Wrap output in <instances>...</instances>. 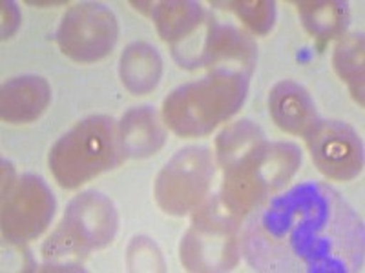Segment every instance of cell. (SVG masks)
<instances>
[{
    "mask_svg": "<svg viewBox=\"0 0 365 273\" xmlns=\"http://www.w3.org/2000/svg\"><path fill=\"white\" fill-rule=\"evenodd\" d=\"M243 253L257 272H360L364 226L336 190L302 182L254 208Z\"/></svg>",
    "mask_w": 365,
    "mask_h": 273,
    "instance_id": "cell-1",
    "label": "cell"
},
{
    "mask_svg": "<svg viewBox=\"0 0 365 273\" xmlns=\"http://www.w3.org/2000/svg\"><path fill=\"white\" fill-rule=\"evenodd\" d=\"M247 90V73L216 70L205 79L172 91L163 102V117L178 135H208L241 108Z\"/></svg>",
    "mask_w": 365,
    "mask_h": 273,
    "instance_id": "cell-2",
    "label": "cell"
},
{
    "mask_svg": "<svg viewBox=\"0 0 365 273\" xmlns=\"http://www.w3.org/2000/svg\"><path fill=\"white\" fill-rule=\"evenodd\" d=\"M302 154L294 144L262 139L221 168L225 173L221 204L236 217L247 215L296 173Z\"/></svg>",
    "mask_w": 365,
    "mask_h": 273,
    "instance_id": "cell-3",
    "label": "cell"
},
{
    "mask_svg": "<svg viewBox=\"0 0 365 273\" xmlns=\"http://www.w3.org/2000/svg\"><path fill=\"white\" fill-rule=\"evenodd\" d=\"M123 157L119 128L108 117L97 115L83 120L61 136L51 148L48 161L61 186L77 188L115 168Z\"/></svg>",
    "mask_w": 365,
    "mask_h": 273,
    "instance_id": "cell-4",
    "label": "cell"
},
{
    "mask_svg": "<svg viewBox=\"0 0 365 273\" xmlns=\"http://www.w3.org/2000/svg\"><path fill=\"white\" fill-rule=\"evenodd\" d=\"M117 232V213L113 204L96 191L79 195L68 206L61 226L42 248L46 264H71V259L88 255L113 240Z\"/></svg>",
    "mask_w": 365,
    "mask_h": 273,
    "instance_id": "cell-5",
    "label": "cell"
},
{
    "mask_svg": "<svg viewBox=\"0 0 365 273\" xmlns=\"http://www.w3.org/2000/svg\"><path fill=\"white\" fill-rule=\"evenodd\" d=\"M181 262L190 272H228L240 259V217L212 199L194 215L181 240Z\"/></svg>",
    "mask_w": 365,
    "mask_h": 273,
    "instance_id": "cell-6",
    "label": "cell"
},
{
    "mask_svg": "<svg viewBox=\"0 0 365 273\" xmlns=\"http://www.w3.org/2000/svg\"><path fill=\"white\" fill-rule=\"evenodd\" d=\"M214 164L207 148H187L172 157L155 181L158 204L170 215H185L208 193Z\"/></svg>",
    "mask_w": 365,
    "mask_h": 273,
    "instance_id": "cell-7",
    "label": "cell"
},
{
    "mask_svg": "<svg viewBox=\"0 0 365 273\" xmlns=\"http://www.w3.org/2000/svg\"><path fill=\"white\" fill-rule=\"evenodd\" d=\"M119 28L113 13L103 4H77L63 17L57 42L66 57L77 63H96L112 51Z\"/></svg>",
    "mask_w": 365,
    "mask_h": 273,
    "instance_id": "cell-8",
    "label": "cell"
},
{
    "mask_svg": "<svg viewBox=\"0 0 365 273\" xmlns=\"http://www.w3.org/2000/svg\"><path fill=\"white\" fill-rule=\"evenodd\" d=\"M55 199L42 178L24 175L8 182L2 200V232L13 245L37 239L53 217Z\"/></svg>",
    "mask_w": 365,
    "mask_h": 273,
    "instance_id": "cell-9",
    "label": "cell"
},
{
    "mask_svg": "<svg viewBox=\"0 0 365 273\" xmlns=\"http://www.w3.org/2000/svg\"><path fill=\"white\" fill-rule=\"evenodd\" d=\"M174 46V57L179 66L195 70L220 63H236L241 68L252 70L256 60V46L247 35L237 31L232 26H221L214 18H207L203 35H188L185 41Z\"/></svg>",
    "mask_w": 365,
    "mask_h": 273,
    "instance_id": "cell-10",
    "label": "cell"
},
{
    "mask_svg": "<svg viewBox=\"0 0 365 273\" xmlns=\"http://www.w3.org/2000/svg\"><path fill=\"white\" fill-rule=\"evenodd\" d=\"M314 166L331 181H353L364 168V144L340 120H316L305 135Z\"/></svg>",
    "mask_w": 365,
    "mask_h": 273,
    "instance_id": "cell-11",
    "label": "cell"
},
{
    "mask_svg": "<svg viewBox=\"0 0 365 273\" xmlns=\"http://www.w3.org/2000/svg\"><path fill=\"white\" fill-rule=\"evenodd\" d=\"M270 117L282 132L307 135L316 124V106L307 90L294 80H282L269 95Z\"/></svg>",
    "mask_w": 365,
    "mask_h": 273,
    "instance_id": "cell-12",
    "label": "cell"
},
{
    "mask_svg": "<svg viewBox=\"0 0 365 273\" xmlns=\"http://www.w3.org/2000/svg\"><path fill=\"white\" fill-rule=\"evenodd\" d=\"M51 99L50 84L41 77H19L2 87V119L31 122L42 115Z\"/></svg>",
    "mask_w": 365,
    "mask_h": 273,
    "instance_id": "cell-13",
    "label": "cell"
},
{
    "mask_svg": "<svg viewBox=\"0 0 365 273\" xmlns=\"http://www.w3.org/2000/svg\"><path fill=\"white\" fill-rule=\"evenodd\" d=\"M119 141L125 157L143 159L158 154L165 144V129L158 113L148 106L130 109L120 120Z\"/></svg>",
    "mask_w": 365,
    "mask_h": 273,
    "instance_id": "cell-14",
    "label": "cell"
},
{
    "mask_svg": "<svg viewBox=\"0 0 365 273\" xmlns=\"http://www.w3.org/2000/svg\"><path fill=\"white\" fill-rule=\"evenodd\" d=\"M163 60L155 48L146 42L128 46L120 57V79L132 95H146L158 86Z\"/></svg>",
    "mask_w": 365,
    "mask_h": 273,
    "instance_id": "cell-15",
    "label": "cell"
},
{
    "mask_svg": "<svg viewBox=\"0 0 365 273\" xmlns=\"http://www.w3.org/2000/svg\"><path fill=\"white\" fill-rule=\"evenodd\" d=\"M146 4L161 38L170 44L185 41L205 21L203 9L197 2L174 0V2H146Z\"/></svg>",
    "mask_w": 365,
    "mask_h": 273,
    "instance_id": "cell-16",
    "label": "cell"
},
{
    "mask_svg": "<svg viewBox=\"0 0 365 273\" xmlns=\"http://www.w3.org/2000/svg\"><path fill=\"white\" fill-rule=\"evenodd\" d=\"M303 28L319 41L341 35L347 28L349 8L340 0H303L298 2Z\"/></svg>",
    "mask_w": 365,
    "mask_h": 273,
    "instance_id": "cell-17",
    "label": "cell"
},
{
    "mask_svg": "<svg viewBox=\"0 0 365 273\" xmlns=\"http://www.w3.org/2000/svg\"><path fill=\"white\" fill-rule=\"evenodd\" d=\"M332 63L356 102L364 106V37L360 33L345 35L338 42Z\"/></svg>",
    "mask_w": 365,
    "mask_h": 273,
    "instance_id": "cell-18",
    "label": "cell"
},
{
    "mask_svg": "<svg viewBox=\"0 0 365 273\" xmlns=\"http://www.w3.org/2000/svg\"><path fill=\"white\" fill-rule=\"evenodd\" d=\"M221 6L232 9L257 35L269 33L276 21V4L267 0H234V2H223Z\"/></svg>",
    "mask_w": 365,
    "mask_h": 273,
    "instance_id": "cell-19",
    "label": "cell"
},
{
    "mask_svg": "<svg viewBox=\"0 0 365 273\" xmlns=\"http://www.w3.org/2000/svg\"><path fill=\"white\" fill-rule=\"evenodd\" d=\"M128 268L132 272H163L161 252L148 237H135L128 248Z\"/></svg>",
    "mask_w": 365,
    "mask_h": 273,
    "instance_id": "cell-20",
    "label": "cell"
},
{
    "mask_svg": "<svg viewBox=\"0 0 365 273\" xmlns=\"http://www.w3.org/2000/svg\"><path fill=\"white\" fill-rule=\"evenodd\" d=\"M2 37L8 38L17 31L21 24V15L15 6V2H2Z\"/></svg>",
    "mask_w": 365,
    "mask_h": 273,
    "instance_id": "cell-21",
    "label": "cell"
}]
</instances>
